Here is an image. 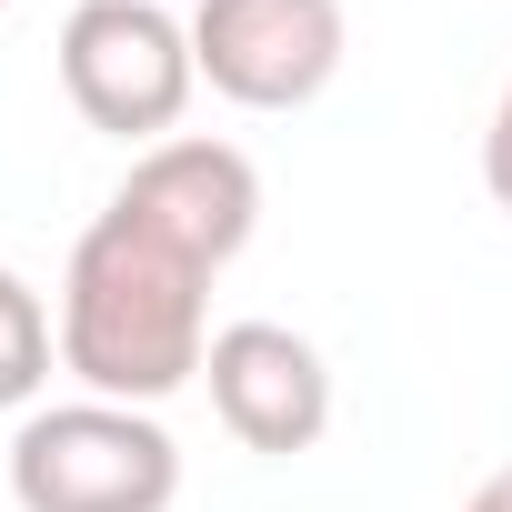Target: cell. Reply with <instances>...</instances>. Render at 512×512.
Instances as JSON below:
<instances>
[{
	"label": "cell",
	"mask_w": 512,
	"mask_h": 512,
	"mask_svg": "<svg viewBox=\"0 0 512 512\" xmlns=\"http://www.w3.org/2000/svg\"><path fill=\"white\" fill-rule=\"evenodd\" d=\"M61 91L111 141H141V151L171 141V121L201 91L191 21H171L161 0H81L61 21Z\"/></svg>",
	"instance_id": "3"
},
{
	"label": "cell",
	"mask_w": 512,
	"mask_h": 512,
	"mask_svg": "<svg viewBox=\"0 0 512 512\" xmlns=\"http://www.w3.org/2000/svg\"><path fill=\"white\" fill-rule=\"evenodd\" d=\"M181 442L141 402H51L11 432L21 512H171Z\"/></svg>",
	"instance_id": "2"
},
{
	"label": "cell",
	"mask_w": 512,
	"mask_h": 512,
	"mask_svg": "<svg viewBox=\"0 0 512 512\" xmlns=\"http://www.w3.org/2000/svg\"><path fill=\"white\" fill-rule=\"evenodd\" d=\"M482 191L512 211V91L492 101V131H482Z\"/></svg>",
	"instance_id": "8"
},
{
	"label": "cell",
	"mask_w": 512,
	"mask_h": 512,
	"mask_svg": "<svg viewBox=\"0 0 512 512\" xmlns=\"http://www.w3.org/2000/svg\"><path fill=\"white\" fill-rule=\"evenodd\" d=\"M41 382H51V312H41V292L11 262H0V412H31Z\"/></svg>",
	"instance_id": "7"
},
{
	"label": "cell",
	"mask_w": 512,
	"mask_h": 512,
	"mask_svg": "<svg viewBox=\"0 0 512 512\" xmlns=\"http://www.w3.org/2000/svg\"><path fill=\"white\" fill-rule=\"evenodd\" d=\"M201 382L241 452H312L332 432V362L292 322H221Z\"/></svg>",
	"instance_id": "6"
},
{
	"label": "cell",
	"mask_w": 512,
	"mask_h": 512,
	"mask_svg": "<svg viewBox=\"0 0 512 512\" xmlns=\"http://www.w3.org/2000/svg\"><path fill=\"white\" fill-rule=\"evenodd\" d=\"M191 61L241 111H302L342 71V0H201Z\"/></svg>",
	"instance_id": "4"
},
{
	"label": "cell",
	"mask_w": 512,
	"mask_h": 512,
	"mask_svg": "<svg viewBox=\"0 0 512 512\" xmlns=\"http://www.w3.org/2000/svg\"><path fill=\"white\" fill-rule=\"evenodd\" d=\"M111 211L131 231H151L161 251H181L191 272H221L231 251L262 231V171L231 141H151L131 161V181L111 191Z\"/></svg>",
	"instance_id": "5"
},
{
	"label": "cell",
	"mask_w": 512,
	"mask_h": 512,
	"mask_svg": "<svg viewBox=\"0 0 512 512\" xmlns=\"http://www.w3.org/2000/svg\"><path fill=\"white\" fill-rule=\"evenodd\" d=\"M462 512H512V462H502L492 482H472V502H462Z\"/></svg>",
	"instance_id": "9"
},
{
	"label": "cell",
	"mask_w": 512,
	"mask_h": 512,
	"mask_svg": "<svg viewBox=\"0 0 512 512\" xmlns=\"http://www.w3.org/2000/svg\"><path fill=\"white\" fill-rule=\"evenodd\" d=\"M0 11H11V0H0Z\"/></svg>",
	"instance_id": "10"
},
{
	"label": "cell",
	"mask_w": 512,
	"mask_h": 512,
	"mask_svg": "<svg viewBox=\"0 0 512 512\" xmlns=\"http://www.w3.org/2000/svg\"><path fill=\"white\" fill-rule=\"evenodd\" d=\"M201 292H211V272H191L181 251H161L121 211H101L61 272V372H81L91 402H141V412L171 402L211 362Z\"/></svg>",
	"instance_id": "1"
}]
</instances>
